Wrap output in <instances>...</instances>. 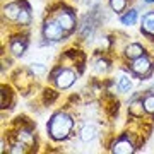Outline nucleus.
I'll return each mask as SVG.
<instances>
[{"mask_svg": "<svg viewBox=\"0 0 154 154\" xmlns=\"http://www.w3.org/2000/svg\"><path fill=\"white\" fill-rule=\"evenodd\" d=\"M125 5H127V0H110L111 11L116 12V14H120V12L125 9Z\"/></svg>", "mask_w": 154, "mask_h": 154, "instance_id": "16", "label": "nucleus"}, {"mask_svg": "<svg viewBox=\"0 0 154 154\" xmlns=\"http://www.w3.org/2000/svg\"><path fill=\"white\" fill-rule=\"evenodd\" d=\"M74 127V120L70 115H67L65 111H58L51 116V120L48 123V134L53 140H65L69 137V134L72 132Z\"/></svg>", "mask_w": 154, "mask_h": 154, "instance_id": "1", "label": "nucleus"}, {"mask_svg": "<svg viewBox=\"0 0 154 154\" xmlns=\"http://www.w3.org/2000/svg\"><path fill=\"white\" fill-rule=\"evenodd\" d=\"M146 108H144V101H134L132 105H130V113L134 116H142Z\"/></svg>", "mask_w": 154, "mask_h": 154, "instance_id": "14", "label": "nucleus"}, {"mask_svg": "<svg viewBox=\"0 0 154 154\" xmlns=\"http://www.w3.org/2000/svg\"><path fill=\"white\" fill-rule=\"evenodd\" d=\"M120 21H122V24H125V26H134V24L137 22V11H135V9H130L127 14H123V16L120 17Z\"/></svg>", "mask_w": 154, "mask_h": 154, "instance_id": "11", "label": "nucleus"}, {"mask_svg": "<svg viewBox=\"0 0 154 154\" xmlns=\"http://www.w3.org/2000/svg\"><path fill=\"white\" fill-rule=\"evenodd\" d=\"M17 22L22 24V26H28L29 22H31V12H29L28 7H26V9H21V14L17 17Z\"/></svg>", "mask_w": 154, "mask_h": 154, "instance_id": "15", "label": "nucleus"}, {"mask_svg": "<svg viewBox=\"0 0 154 154\" xmlns=\"http://www.w3.org/2000/svg\"><path fill=\"white\" fill-rule=\"evenodd\" d=\"M140 26H142V33L154 36V12H147L142 17V24Z\"/></svg>", "mask_w": 154, "mask_h": 154, "instance_id": "7", "label": "nucleus"}, {"mask_svg": "<svg viewBox=\"0 0 154 154\" xmlns=\"http://www.w3.org/2000/svg\"><path fill=\"white\" fill-rule=\"evenodd\" d=\"M111 151L116 152V154H130V152H134V147H132V142H130V140L122 139V140H116V142L113 144Z\"/></svg>", "mask_w": 154, "mask_h": 154, "instance_id": "6", "label": "nucleus"}, {"mask_svg": "<svg viewBox=\"0 0 154 154\" xmlns=\"http://www.w3.org/2000/svg\"><path fill=\"white\" fill-rule=\"evenodd\" d=\"M132 72L135 74V75H140V77H144V75H147L149 72H151V60H149L147 57H139V58H135V60L132 62Z\"/></svg>", "mask_w": 154, "mask_h": 154, "instance_id": "4", "label": "nucleus"}, {"mask_svg": "<svg viewBox=\"0 0 154 154\" xmlns=\"http://www.w3.org/2000/svg\"><path fill=\"white\" fill-rule=\"evenodd\" d=\"M63 31L65 29L62 28L60 24L53 19V21H46L43 26V36L50 41H57V39H62L63 36Z\"/></svg>", "mask_w": 154, "mask_h": 154, "instance_id": "3", "label": "nucleus"}, {"mask_svg": "<svg viewBox=\"0 0 154 154\" xmlns=\"http://www.w3.org/2000/svg\"><path fill=\"white\" fill-rule=\"evenodd\" d=\"M26 50V41L24 39H14L11 43V51L14 53L16 57H21Z\"/></svg>", "mask_w": 154, "mask_h": 154, "instance_id": "12", "label": "nucleus"}, {"mask_svg": "<svg viewBox=\"0 0 154 154\" xmlns=\"http://www.w3.org/2000/svg\"><path fill=\"white\" fill-rule=\"evenodd\" d=\"M94 70H96V72H106V70H108V62H106V60H98V62H96Z\"/></svg>", "mask_w": 154, "mask_h": 154, "instance_id": "20", "label": "nucleus"}, {"mask_svg": "<svg viewBox=\"0 0 154 154\" xmlns=\"http://www.w3.org/2000/svg\"><path fill=\"white\" fill-rule=\"evenodd\" d=\"M55 21L58 22L65 31H70V29L75 26V17H74V14H72L70 11H60L55 16Z\"/></svg>", "mask_w": 154, "mask_h": 154, "instance_id": "5", "label": "nucleus"}, {"mask_svg": "<svg viewBox=\"0 0 154 154\" xmlns=\"http://www.w3.org/2000/svg\"><path fill=\"white\" fill-rule=\"evenodd\" d=\"M19 139H21L22 142H26V144H33L34 142L33 134L29 132V130H21V132H19Z\"/></svg>", "mask_w": 154, "mask_h": 154, "instance_id": "18", "label": "nucleus"}, {"mask_svg": "<svg viewBox=\"0 0 154 154\" xmlns=\"http://www.w3.org/2000/svg\"><path fill=\"white\" fill-rule=\"evenodd\" d=\"M94 137H96V127L94 125H84L81 128V139L84 142H91V140H94Z\"/></svg>", "mask_w": 154, "mask_h": 154, "instance_id": "10", "label": "nucleus"}, {"mask_svg": "<svg viewBox=\"0 0 154 154\" xmlns=\"http://www.w3.org/2000/svg\"><path fill=\"white\" fill-rule=\"evenodd\" d=\"M31 70H33V74H36V75H43L45 72H46V67H45L43 63H31Z\"/></svg>", "mask_w": 154, "mask_h": 154, "instance_id": "19", "label": "nucleus"}, {"mask_svg": "<svg viewBox=\"0 0 154 154\" xmlns=\"http://www.w3.org/2000/svg\"><path fill=\"white\" fill-rule=\"evenodd\" d=\"M75 72L70 70V69H62V70H57L55 77H53V81H55L57 88L58 89H69L72 84L75 82Z\"/></svg>", "mask_w": 154, "mask_h": 154, "instance_id": "2", "label": "nucleus"}, {"mask_svg": "<svg viewBox=\"0 0 154 154\" xmlns=\"http://www.w3.org/2000/svg\"><path fill=\"white\" fill-rule=\"evenodd\" d=\"M144 108H146L147 113L154 115V94H149V96L144 98Z\"/></svg>", "mask_w": 154, "mask_h": 154, "instance_id": "17", "label": "nucleus"}, {"mask_svg": "<svg viewBox=\"0 0 154 154\" xmlns=\"http://www.w3.org/2000/svg\"><path fill=\"white\" fill-rule=\"evenodd\" d=\"M142 2H146V4H154V0H142Z\"/></svg>", "mask_w": 154, "mask_h": 154, "instance_id": "22", "label": "nucleus"}, {"mask_svg": "<svg viewBox=\"0 0 154 154\" xmlns=\"http://www.w3.org/2000/svg\"><path fill=\"white\" fill-rule=\"evenodd\" d=\"M24 151H26V147H24V142H17V144H14V146H12L11 147V152L12 154H19V152H24Z\"/></svg>", "mask_w": 154, "mask_h": 154, "instance_id": "21", "label": "nucleus"}, {"mask_svg": "<svg viewBox=\"0 0 154 154\" xmlns=\"http://www.w3.org/2000/svg\"><path fill=\"white\" fill-rule=\"evenodd\" d=\"M125 55H127V58L135 60V58H139V57L144 55V48L139 43H132V45H128V46L125 48Z\"/></svg>", "mask_w": 154, "mask_h": 154, "instance_id": "9", "label": "nucleus"}, {"mask_svg": "<svg viewBox=\"0 0 154 154\" xmlns=\"http://www.w3.org/2000/svg\"><path fill=\"white\" fill-rule=\"evenodd\" d=\"M118 89H120L122 93H128V91L132 89V81H130V77L122 75L120 79H118Z\"/></svg>", "mask_w": 154, "mask_h": 154, "instance_id": "13", "label": "nucleus"}, {"mask_svg": "<svg viewBox=\"0 0 154 154\" xmlns=\"http://www.w3.org/2000/svg\"><path fill=\"white\" fill-rule=\"evenodd\" d=\"M19 14H21V5H19L17 2H11V4H7V5L4 7V16H5L7 19H11V21H14V19L17 21Z\"/></svg>", "mask_w": 154, "mask_h": 154, "instance_id": "8", "label": "nucleus"}]
</instances>
